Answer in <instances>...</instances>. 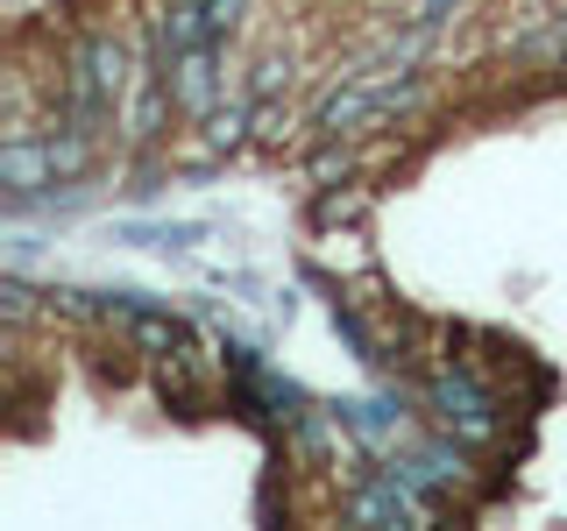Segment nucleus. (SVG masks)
Listing matches in <instances>:
<instances>
[{"label":"nucleus","mask_w":567,"mask_h":531,"mask_svg":"<svg viewBox=\"0 0 567 531\" xmlns=\"http://www.w3.org/2000/svg\"><path fill=\"white\" fill-rule=\"evenodd\" d=\"M114 319L128 326V341H135L142 354H156V362H185V354H192V333L177 326L171 312H142V305H121Z\"/></svg>","instance_id":"f257e3e1"},{"label":"nucleus","mask_w":567,"mask_h":531,"mask_svg":"<svg viewBox=\"0 0 567 531\" xmlns=\"http://www.w3.org/2000/svg\"><path fill=\"white\" fill-rule=\"evenodd\" d=\"M241 135H248V100H227V106H213V114H206V149L213 156H227Z\"/></svg>","instance_id":"f03ea898"}]
</instances>
